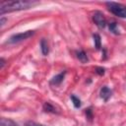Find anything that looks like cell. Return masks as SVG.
I'll return each mask as SVG.
<instances>
[{
  "instance_id": "cell-1",
  "label": "cell",
  "mask_w": 126,
  "mask_h": 126,
  "mask_svg": "<svg viewBox=\"0 0 126 126\" xmlns=\"http://www.w3.org/2000/svg\"><path fill=\"white\" fill-rule=\"evenodd\" d=\"M37 4V2L34 1H27V0H21V1H3L0 4V14L3 15L5 13H10L14 11H20V10H26L33 5Z\"/></svg>"
},
{
  "instance_id": "cell-2",
  "label": "cell",
  "mask_w": 126,
  "mask_h": 126,
  "mask_svg": "<svg viewBox=\"0 0 126 126\" xmlns=\"http://www.w3.org/2000/svg\"><path fill=\"white\" fill-rule=\"evenodd\" d=\"M107 9L115 16L119 18H126V6L116 2H106Z\"/></svg>"
},
{
  "instance_id": "cell-3",
  "label": "cell",
  "mask_w": 126,
  "mask_h": 126,
  "mask_svg": "<svg viewBox=\"0 0 126 126\" xmlns=\"http://www.w3.org/2000/svg\"><path fill=\"white\" fill-rule=\"evenodd\" d=\"M34 33V31H27V32H20V33H16V34H13L10 38H9V42L10 43H17V42H20V41H23L31 36H32Z\"/></svg>"
},
{
  "instance_id": "cell-4",
  "label": "cell",
  "mask_w": 126,
  "mask_h": 126,
  "mask_svg": "<svg viewBox=\"0 0 126 126\" xmlns=\"http://www.w3.org/2000/svg\"><path fill=\"white\" fill-rule=\"evenodd\" d=\"M93 20H94V24L100 29H103L106 26V20L101 12H98V11L94 12L93 15Z\"/></svg>"
},
{
  "instance_id": "cell-5",
  "label": "cell",
  "mask_w": 126,
  "mask_h": 126,
  "mask_svg": "<svg viewBox=\"0 0 126 126\" xmlns=\"http://www.w3.org/2000/svg\"><path fill=\"white\" fill-rule=\"evenodd\" d=\"M65 75H66V71H63V72L59 73L58 75L54 76V77L51 79V81H50V84H51V85H54V86L60 85V84L63 82V79H64Z\"/></svg>"
},
{
  "instance_id": "cell-6",
  "label": "cell",
  "mask_w": 126,
  "mask_h": 126,
  "mask_svg": "<svg viewBox=\"0 0 126 126\" xmlns=\"http://www.w3.org/2000/svg\"><path fill=\"white\" fill-rule=\"evenodd\" d=\"M111 90L107 87H102L101 90H100V97L104 100V101H107L109 99V97L111 96Z\"/></svg>"
},
{
  "instance_id": "cell-7",
  "label": "cell",
  "mask_w": 126,
  "mask_h": 126,
  "mask_svg": "<svg viewBox=\"0 0 126 126\" xmlns=\"http://www.w3.org/2000/svg\"><path fill=\"white\" fill-rule=\"evenodd\" d=\"M40 50L42 55H47L49 52V47H48V42L45 38H42L40 40Z\"/></svg>"
},
{
  "instance_id": "cell-8",
  "label": "cell",
  "mask_w": 126,
  "mask_h": 126,
  "mask_svg": "<svg viewBox=\"0 0 126 126\" xmlns=\"http://www.w3.org/2000/svg\"><path fill=\"white\" fill-rule=\"evenodd\" d=\"M43 110L45 111V112H51V113H58V110L56 109V107L53 105V104H51L50 102H48V101H46V102H44V104H43Z\"/></svg>"
},
{
  "instance_id": "cell-9",
  "label": "cell",
  "mask_w": 126,
  "mask_h": 126,
  "mask_svg": "<svg viewBox=\"0 0 126 126\" xmlns=\"http://www.w3.org/2000/svg\"><path fill=\"white\" fill-rule=\"evenodd\" d=\"M0 126H19V125L15 121H13L11 119L2 117L1 120H0Z\"/></svg>"
},
{
  "instance_id": "cell-10",
  "label": "cell",
  "mask_w": 126,
  "mask_h": 126,
  "mask_svg": "<svg viewBox=\"0 0 126 126\" xmlns=\"http://www.w3.org/2000/svg\"><path fill=\"white\" fill-rule=\"evenodd\" d=\"M77 58L82 62V63H87L89 61V58H88V55L86 54L85 51L83 50H80L77 52Z\"/></svg>"
},
{
  "instance_id": "cell-11",
  "label": "cell",
  "mask_w": 126,
  "mask_h": 126,
  "mask_svg": "<svg viewBox=\"0 0 126 126\" xmlns=\"http://www.w3.org/2000/svg\"><path fill=\"white\" fill-rule=\"evenodd\" d=\"M93 37H94V47H95L96 49H99L100 46H101V43H100V36H99L97 33H94V34L93 35Z\"/></svg>"
},
{
  "instance_id": "cell-12",
  "label": "cell",
  "mask_w": 126,
  "mask_h": 126,
  "mask_svg": "<svg viewBox=\"0 0 126 126\" xmlns=\"http://www.w3.org/2000/svg\"><path fill=\"white\" fill-rule=\"evenodd\" d=\"M108 28H109V31L112 32L114 34H119V30L117 28L116 23H110V24H108Z\"/></svg>"
},
{
  "instance_id": "cell-13",
  "label": "cell",
  "mask_w": 126,
  "mask_h": 126,
  "mask_svg": "<svg viewBox=\"0 0 126 126\" xmlns=\"http://www.w3.org/2000/svg\"><path fill=\"white\" fill-rule=\"evenodd\" d=\"M71 99H72L73 104H74V106H75L76 108H79V107L81 106V100H80L76 95L72 94V95H71Z\"/></svg>"
},
{
  "instance_id": "cell-14",
  "label": "cell",
  "mask_w": 126,
  "mask_h": 126,
  "mask_svg": "<svg viewBox=\"0 0 126 126\" xmlns=\"http://www.w3.org/2000/svg\"><path fill=\"white\" fill-rule=\"evenodd\" d=\"M24 126H44V125L39 124V123H36L34 121H27Z\"/></svg>"
},
{
  "instance_id": "cell-15",
  "label": "cell",
  "mask_w": 126,
  "mask_h": 126,
  "mask_svg": "<svg viewBox=\"0 0 126 126\" xmlns=\"http://www.w3.org/2000/svg\"><path fill=\"white\" fill-rule=\"evenodd\" d=\"M95 71H96V73H97L98 75H100V76L104 75V68H101V67H96V68H95Z\"/></svg>"
},
{
  "instance_id": "cell-16",
  "label": "cell",
  "mask_w": 126,
  "mask_h": 126,
  "mask_svg": "<svg viewBox=\"0 0 126 126\" xmlns=\"http://www.w3.org/2000/svg\"><path fill=\"white\" fill-rule=\"evenodd\" d=\"M86 114H87V117L89 118V119H92V117H93V115H92V110L89 108V109H87V111H86Z\"/></svg>"
},
{
  "instance_id": "cell-17",
  "label": "cell",
  "mask_w": 126,
  "mask_h": 126,
  "mask_svg": "<svg viewBox=\"0 0 126 126\" xmlns=\"http://www.w3.org/2000/svg\"><path fill=\"white\" fill-rule=\"evenodd\" d=\"M4 65H5V60H4V58H1L0 59V68L2 69L4 67Z\"/></svg>"
},
{
  "instance_id": "cell-18",
  "label": "cell",
  "mask_w": 126,
  "mask_h": 126,
  "mask_svg": "<svg viewBox=\"0 0 126 126\" xmlns=\"http://www.w3.org/2000/svg\"><path fill=\"white\" fill-rule=\"evenodd\" d=\"M5 22H6V19H4V18L2 17V18L0 19V26H1V27H3V26L5 25Z\"/></svg>"
}]
</instances>
